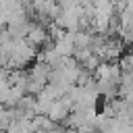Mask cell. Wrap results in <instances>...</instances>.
<instances>
[{
  "instance_id": "1",
  "label": "cell",
  "mask_w": 133,
  "mask_h": 133,
  "mask_svg": "<svg viewBox=\"0 0 133 133\" xmlns=\"http://www.w3.org/2000/svg\"><path fill=\"white\" fill-rule=\"evenodd\" d=\"M25 37H27L33 46H39V44H44V42L48 39V33H46V29H44L39 23H29Z\"/></svg>"
}]
</instances>
